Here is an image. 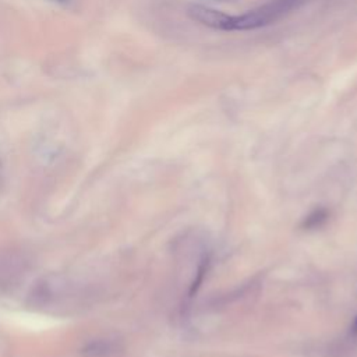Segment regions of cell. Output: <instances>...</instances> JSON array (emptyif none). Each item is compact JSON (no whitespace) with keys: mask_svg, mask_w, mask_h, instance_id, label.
Instances as JSON below:
<instances>
[{"mask_svg":"<svg viewBox=\"0 0 357 357\" xmlns=\"http://www.w3.org/2000/svg\"><path fill=\"white\" fill-rule=\"evenodd\" d=\"M56 1H67V0H56Z\"/></svg>","mask_w":357,"mask_h":357,"instance_id":"cell-6","label":"cell"},{"mask_svg":"<svg viewBox=\"0 0 357 357\" xmlns=\"http://www.w3.org/2000/svg\"><path fill=\"white\" fill-rule=\"evenodd\" d=\"M123 344L113 337H99L88 342L82 350V357H120Z\"/></svg>","mask_w":357,"mask_h":357,"instance_id":"cell-3","label":"cell"},{"mask_svg":"<svg viewBox=\"0 0 357 357\" xmlns=\"http://www.w3.org/2000/svg\"><path fill=\"white\" fill-rule=\"evenodd\" d=\"M73 294L71 284L67 279L56 275L42 278L31 290L29 298L32 305L40 308H60Z\"/></svg>","mask_w":357,"mask_h":357,"instance_id":"cell-2","label":"cell"},{"mask_svg":"<svg viewBox=\"0 0 357 357\" xmlns=\"http://www.w3.org/2000/svg\"><path fill=\"white\" fill-rule=\"evenodd\" d=\"M329 219V211L325 206H319L312 209L301 222V227L304 230H315L322 227Z\"/></svg>","mask_w":357,"mask_h":357,"instance_id":"cell-4","label":"cell"},{"mask_svg":"<svg viewBox=\"0 0 357 357\" xmlns=\"http://www.w3.org/2000/svg\"><path fill=\"white\" fill-rule=\"evenodd\" d=\"M353 328L357 331V318H356V321H354V324H353Z\"/></svg>","mask_w":357,"mask_h":357,"instance_id":"cell-5","label":"cell"},{"mask_svg":"<svg viewBox=\"0 0 357 357\" xmlns=\"http://www.w3.org/2000/svg\"><path fill=\"white\" fill-rule=\"evenodd\" d=\"M297 0H272L265 3L264 6L255 7L252 10H247L241 14H227L212 7L201 6V4H191L187 10L191 20L225 32L233 31H254L269 25L271 22L279 20L289 10L296 6Z\"/></svg>","mask_w":357,"mask_h":357,"instance_id":"cell-1","label":"cell"}]
</instances>
